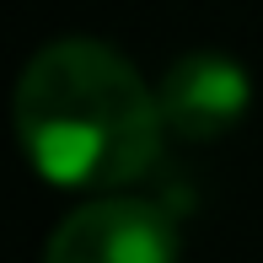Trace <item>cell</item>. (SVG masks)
I'll return each mask as SVG.
<instances>
[{
	"instance_id": "6da1fadb",
	"label": "cell",
	"mask_w": 263,
	"mask_h": 263,
	"mask_svg": "<svg viewBox=\"0 0 263 263\" xmlns=\"http://www.w3.org/2000/svg\"><path fill=\"white\" fill-rule=\"evenodd\" d=\"M161 135V97L97 38L43 43L16 81V140L54 188H129L151 172Z\"/></svg>"
},
{
	"instance_id": "7a4b0ae2",
	"label": "cell",
	"mask_w": 263,
	"mask_h": 263,
	"mask_svg": "<svg viewBox=\"0 0 263 263\" xmlns=\"http://www.w3.org/2000/svg\"><path fill=\"white\" fill-rule=\"evenodd\" d=\"M43 263H177V220L156 199L113 188L54 226Z\"/></svg>"
},
{
	"instance_id": "3957f363",
	"label": "cell",
	"mask_w": 263,
	"mask_h": 263,
	"mask_svg": "<svg viewBox=\"0 0 263 263\" xmlns=\"http://www.w3.org/2000/svg\"><path fill=\"white\" fill-rule=\"evenodd\" d=\"M161 118H166V135H183V140H220L242 124L247 102H253V81L247 70L236 65L231 54L220 49H188L166 65L161 86Z\"/></svg>"
}]
</instances>
